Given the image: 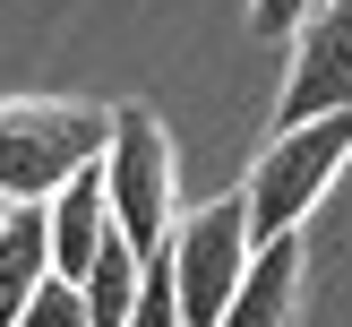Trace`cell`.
Returning <instances> with one entry per match:
<instances>
[{
  "instance_id": "cell-6",
  "label": "cell",
  "mask_w": 352,
  "mask_h": 327,
  "mask_svg": "<svg viewBox=\"0 0 352 327\" xmlns=\"http://www.w3.org/2000/svg\"><path fill=\"white\" fill-rule=\"evenodd\" d=\"M43 224H52V275H69V284H78V275L95 267L103 233H112V189H103V155H95L86 172H69V181L43 198Z\"/></svg>"
},
{
  "instance_id": "cell-9",
  "label": "cell",
  "mask_w": 352,
  "mask_h": 327,
  "mask_svg": "<svg viewBox=\"0 0 352 327\" xmlns=\"http://www.w3.org/2000/svg\"><path fill=\"white\" fill-rule=\"evenodd\" d=\"M138 284H146V258L120 241V224L103 233V250H95V267L78 275V293H86V319L95 327H129V310H138Z\"/></svg>"
},
{
  "instance_id": "cell-4",
  "label": "cell",
  "mask_w": 352,
  "mask_h": 327,
  "mask_svg": "<svg viewBox=\"0 0 352 327\" xmlns=\"http://www.w3.org/2000/svg\"><path fill=\"white\" fill-rule=\"evenodd\" d=\"M172 284H181V327H215L223 310H232V293H241V275H250V207H241V189L232 198H206V207H189L181 224H172Z\"/></svg>"
},
{
  "instance_id": "cell-1",
  "label": "cell",
  "mask_w": 352,
  "mask_h": 327,
  "mask_svg": "<svg viewBox=\"0 0 352 327\" xmlns=\"http://www.w3.org/2000/svg\"><path fill=\"white\" fill-rule=\"evenodd\" d=\"M112 147V112L78 95H9L0 103V198H52L69 172H86Z\"/></svg>"
},
{
  "instance_id": "cell-3",
  "label": "cell",
  "mask_w": 352,
  "mask_h": 327,
  "mask_svg": "<svg viewBox=\"0 0 352 327\" xmlns=\"http://www.w3.org/2000/svg\"><path fill=\"white\" fill-rule=\"evenodd\" d=\"M103 189H112V224L138 258L172 250L181 224V155H172L164 120L146 103H112V147H103Z\"/></svg>"
},
{
  "instance_id": "cell-2",
  "label": "cell",
  "mask_w": 352,
  "mask_h": 327,
  "mask_svg": "<svg viewBox=\"0 0 352 327\" xmlns=\"http://www.w3.org/2000/svg\"><path fill=\"white\" fill-rule=\"evenodd\" d=\"M352 164V112L301 120V129H275L267 155H250V181H241V207H250V250L301 233L318 215V198L336 189V172Z\"/></svg>"
},
{
  "instance_id": "cell-7",
  "label": "cell",
  "mask_w": 352,
  "mask_h": 327,
  "mask_svg": "<svg viewBox=\"0 0 352 327\" xmlns=\"http://www.w3.org/2000/svg\"><path fill=\"white\" fill-rule=\"evenodd\" d=\"M43 275H52V224H43V198H26V207L0 215V327L26 319Z\"/></svg>"
},
{
  "instance_id": "cell-11",
  "label": "cell",
  "mask_w": 352,
  "mask_h": 327,
  "mask_svg": "<svg viewBox=\"0 0 352 327\" xmlns=\"http://www.w3.org/2000/svg\"><path fill=\"white\" fill-rule=\"evenodd\" d=\"M17 327H95V319H86V293L69 284V275H43V293L26 302V319H17Z\"/></svg>"
},
{
  "instance_id": "cell-8",
  "label": "cell",
  "mask_w": 352,
  "mask_h": 327,
  "mask_svg": "<svg viewBox=\"0 0 352 327\" xmlns=\"http://www.w3.org/2000/svg\"><path fill=\"white\" fill-rule=\"evenodd\" d=\"M292 302H301V233L267 241V250L250 258V275H241L232 310H223L215 327H292Z\"/></svg>"
},
{
  "instance_id": "cell-13",
  "label": "cell",
  "mask_w": 352,
  "mask_h": 327,
  "mask_svg": "<svg viewBox=\"0 0 352 327\" xmlns=\"http://www.w3.org/2000/svg\"><path fill=\"white\" fill-rule=\"evenodd\" d=\"M0 215H9V198H0Z\"/></svg>"
},
{
  "instance_id": "cell-5",
  "label": "cell",
  "mask_w": 352,
  "mask_h": 327,
  "mask_svg": "<svg viewBox=\"0 0 352 327\" xmlns=\"http://www.w3.org/2000/svg\"><path fill=\"white\" fill-rule=\"evenodd\" d=\"M327 112H352V0H327V9L292 34L275 129H301V120H327Z\"/></svg>"
},
{
  "instance_id": "cell-10",
  "label": "cell",
  "mask_w": 352,
  "mask_h": 327,
  "mask_svg": "<svg viewBox=\"0 0 352 327\" xmlns=\"http://www.w3.org/2000/svg\"><path fill=\"white\" fill-rule=\"evenodd\" d=\"M129 327H181V284H172V258H146V284H138Z\"/></svg>"
},
{
  "instance_id": "cell-12",
  "label": "cell",
  "mask_w": 352,
  "mask_h": 327,
  "mask_svg": "<svg viewBox=\"0 0 352 327\" xmlns=\"http://www.w3.org/2000/svg\"><path fill=\"white\" fill-rule=\"evenodd\" d=\"M327 0H250V34H267V43H292V34L318 17Z\"/></svg>"
}]
</instances>
